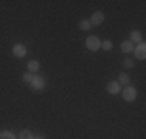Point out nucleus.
<instances>
[{
    "label": "nucleus",
    "instance_id": "2",
    "mask_svg": "<svg viewBox=\"0 0 146 139\" xmlns=\"http://www.w3.org/2000/svg\"><path fill=\"white\" fill-rule=\"evenodd\" d=\"M135 97H137V90H135L134 87H131V85L124 87V90H123V99L127 100V102H132Z\"/></svg>",
    "mask_w": 146,
    "mask_h": 139
},
{
    "label": "nucleus",
    "instance_id": "5",
    "mask_svg": "<svg viewBox=\"0 0 146 139\" xmlns=\"http://www.w3.org/2000/svg\"><path fill=\"white\" fill-rule=\"evenodd\" d=\"M13 54L16 56V57H25L27 56V48H25V45H22V43H17L13 47Z\"/></svg>",
    "mask_w": 146,
    "mask_h": 139
},
{
    "label": "nucleus",
    "instance_id": "13",
    "mask_svg": "<svg viewBox=\"0 0 146 139\" xmlns=\"http://www.w3.org/2000/svg\"><path fill=\"white\" fill-rule=\"evenodd\" d=\"M90 26H92V23H90V20H87V19H84V20L79 22V28H81L82 31H89Z\"/></svg>",
    "mask_w": 146,
    "mask_h": 139
},
{
    "label": "nucleus",
    "instance_id": "12",
    "mask_svg": "<svg viewBox=\"0 0 146 139\" xmlns=\"http://www.w3.org/2000/svg\"><path fill=\"white\" fill-rule=\"evenodd\" d=\"M129 76L126 74V73H121L120 76H118V83H120V85H129Z\"/></svg>",
    "mask_w": 146,
    "mask_h": 139
},
{
    "label": "nucleus",
    "instance_id": "18",
    "mask_svg": "<svg viewBox=\"0 0 146 139\" xmlns=\"http://www.w3.org/2000/svg\"><path fill=\"white\" fill-rule=\"evenodd\" d=\"M34 139H45V138H44V136H36Z\"/></svg>",
    "mask_w": 146,
    "mask_h": 139
},
{
    "label": "nucleus",
    "instance_id": "11",
    "mask_svg": "<svg viewBox=\"0 0 146 139\" xmlns=\"http://www.w3.org/2000/svg\"><path fill=\"white\" fill-rule=\"evenodd\" d=\"M0 139H17V138L11 130H3L2 133H0Z\"/></svg>",
    "mask_w": 146,
    "mask_h": 139
},
{
    "label": "nucleus",
    "instance_id": "15",
    "mask_svg": "<svg viewBox=\"0 0 146 139\" xmlns=\"http://www.w3.org/2000/svg\"><path fill=\"white\" fill-rule=\"evenodd\" d=\"M112 47H113V45H112V42H110V40L101 42V48H103V50H106V51H110V50H112Z\"/></svg>",
    "mask_w": 146,
    "mask_h": 139
},
{
    "label": "nucleus",
    "instance_id": "8",
    "mask_svg": "<svg viewBox=\"0 0 146 139\" xmlns=\"http://www.w3.org/2000/svg\"><path fill=\"white\" fill-rule=\"evenodd\" d=\"M120 48H121V51H123L124 54H127V53H132V51H134V43H132L131 40H124L123 43L120 45Z\"/></svg>",
    "mask_w": 146,
    "mask_h": 139
},
{
    "label": "nucleus",
    "instance_id": "17",
    "mask_svg": "<svg viewBox=\"0 0 146 139\" xmlns=\"http://www.w3.org/2000/svg\"><path fill=\"white\" fill-rule=\"evenodd\" d=\"M22 77H23V81H25L27 83H31V81H33V77H34V76L31 74V73H25V74H23Z\"/></svg>",
    "mask_w": 146,
    "mask_h": 139
},
{
    "label": "nucleus",
    "instance_id": "1",
    "mask_svg": "<svg viewBox=\"0 0 146 139\" xmlns=\"http://www.w3.org/2000/svg\"><path fill=\"white\" fill-rule=\"evenodd\" d=\"M86 47H87L90 51H96V50L101 48V40L96 36H89L87 40H86Z\"/></svg>",
    "mask_w": 146,
    "mask_h": 139
},
{
    "label": "nucleus",
    "instance_id": "16",
    "mask_svg": "<svg viewBox=\"0 0 146 139\" xmlns=\"http://www.w3.org/2000/svg\"><path fill=\"white\" fill-rule=\"evenodd\" d=\"M123 65H124V68H132V67H134V59L126 57V59L123 60Z\"/></svg>",
    "mask_w": 146,
    "mask_h": 139
},
{
    "label": "nucleus",
    "instance_id": "14",
    "mask_svg": "<svg viewBox=\"0 0 146 139\" xmlns=\"http://www.w3.org/2000/svg\"><path fill=\"white\" fill-rule=\"evenodd\" d=\"M19 139H34V136L31 134L30 130H22L19 134Z\"/></svg>",
    "mask_w": 146,
    "mask_h": 139
},
{
    "label": "nucleus",
    "instance_id": "9",
    "mask_svg": "<svg viewBox=\"0 0 146 139\" xmlns=\"http://www.w3.org/2000/svg\"><path fill=\"white\" fill-rule=\"evenodd\" d=\"M131 42H132V43H141V33H140V31H137V30H135V31H132V33H131Z\"/></svg>",
    "mask_w": 146,
    "mask_h": 139
},
{
    "label": "nucleus",
    "instance_id": "7",
    "mask_svg": "<svg viewBox=\"0 0 146 139\" xmlns=\"http://www.w3.org/2000/svg\"><path fill=\"white\" fill-rule=\"evenodd\" d=\"M103 22H104V14L101 11L93 12L92 19H90V23H92V25H100V23H103Z\"/></svg>",
    "mask_w": 146,
    "mask_h": 139
},
{
    "label": "nucleus",
    "instance_id": "3",
    "mask_svg": "<svg viewBox=\"0 0 146 139\" xmlns=\"http://www.w3.org/2000/svg\"><path fill=\"white\" fill-rule=\"evenodd\" d=\"M132 53L135 54V57L138 59V60H145L146 59V45L141 42V43L137 45V48H134V51Z\"/></svg>",
    "mask_w": 146,
    "mask_h": 139
},
{
    "label": "nucleus",
    "instance_id": "6",
    "mask_svg": "<svg viewBox=\"0 0 146 139\" xmlns=\"http://www.w3.org/2000/svg\"><path fill=\"white\" fill-rule=\"evenodd\" d=\"M106 90H107V93H110V94H118L120 93V90H121V85L118 82H109L107 83V87H106Z\"/></svg>",
    "mask_w": 146,
    "mask_h": 139
},
{
    "label": "nucleus",
    "instance_id": "4",
    "mask_svg": "<svg viewBox=\"0 0 146 139\" xmlns=\"http://www.w3.org/2000/svg\"><path fill=\"white\" fill-rule=\"evenodd\" d=\"M30 85H31V88H33V90H36V91H40V90H42L44 87H45V81H44L42 76H34Z\"/></svg>",
    "mask_w": 146,
    "mask_h": 139
},
{
    "label": "nucleus",
    "instance_id": "10",
    "mask_svg": "<svg viewBox=\"0 0 146 139\" xmlns=\"http://www.w3.org/2000/svg\"><path fill=\"white\" fill-rule=\"evenodd\" d=\"M27 67H28V71L30 73H36V71H39L40 65H39V62H37V60H30Z\"/></svg>",
    "mask_w": 146,
    "mask_h": 139
}]
</instances>
